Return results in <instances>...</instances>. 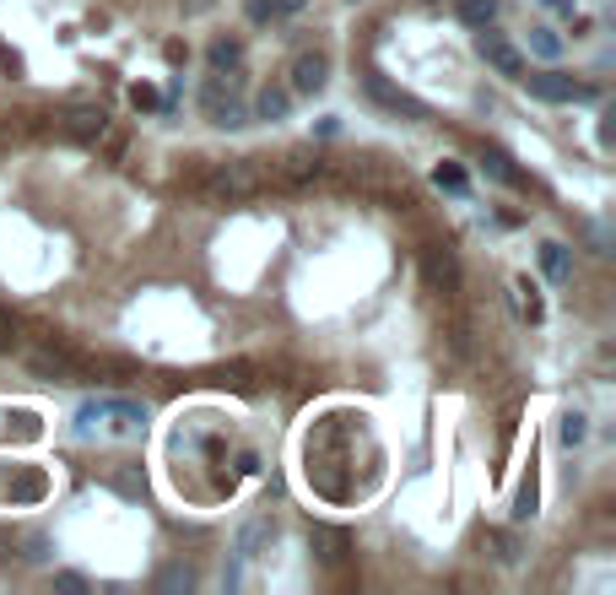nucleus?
Listing matches in <instances>:
<instances>
[{"instance_id":"nucleus-11","label":"nucleus","mask_w":616,"mask_h":595,"mask_svg":"<svg viewBox=\"0 0 616 595\" xmlns=\"http://www.w3.org/2000/svg\"><path fill=\"white\" fill-rule=\"evenodd\" d=\"M454 17L465 28H492L498 22V0H454Z\"/></svg>"},{"instance_id":"nucleus-17","label":"nucleus","mask_w":616,"mask_h":595,"mask_svg":"<svg viewBox=\"0 0 616 595\" xmlns=\"http://www.w3.org/2000/svg\"><path fill=\"white\" fill-rule=\"evenodd\" d=\"M481 168H487L492 179H503V184H525V174H514V168H508V157H498V152L481 157Z\"/></svg>"},{"instance_id":"nucleus-6","label":"nucleus","mask_w":616,"mask_h":595,"mask_svg":"<svg viewBox=\"0 0 616 595\" xmlns=\"http://www.w3.org/2000/svg\"><path fill=\"white\" fill-rule=\"evenodd\" d=\"M103 125H109V114H103V109H71V114L60 119V136H71V141H98Z\"/></svg>"},{"instance_id":"nucleus-18","label":"nucleus","mask_w":616,"mask_h":595,"mask_svg":"<svg viewBox=\"0 0 616 595\" xmlns=\"http://www.w3.org/2000/svg\"><path fill=\"white\" fill-rule=\"evenodd\" d=\"M244 11H249V22H254V28L276 22V0H244Z\"/></svg>"},{"instance_id":"nucleus-15","label":"nucleus","mask_w":616,"mask_h":595,"mask_svg":"<svg viewBox=\"0 0 616 595\" xmlns=\"http://www.w3.org/2000/svg\"><path fill=\"white\" fill-rule=\"evenodd\" d=\"M487 547H492V558H498V563H519V541L508 531H487Z\"/></svg>"},{"instance_id":"nucleus-4","label":"nucleus","mask_w":616,"mask_h":595,"mask_svg":"<svg viewBox=\"0 0 616 595\" xmlns=\"http://www.w3.org/2000/svg\"><path fill=\"white\" fill-rule=\"evenodd\" d=\"M325 82H330V55L325 49H303L287 71V92L292 98H314V92H325Z\"/></svg>"},{"instance_id":"nucleus-7","label":"nucleus","mask_w":616,"mask_h":595,"mask_svg":"<svg viewBox=\"0 0 616 595\" xmlns=\"http://www.w3.org/2000/svg\"><path fill=\"white\" fill-rule=\"evenodd\" d=\"M308 541L325 563H346V552H352V536L336 531V525H308Z\"/></svg>"},{"instance_id":"nucleus-1","label":"nucleus","mask_w":616,"mask_h":595,"mask_svg":"<svg viewBox=\"0 0 616 595\" xmlns=\"http://www.w3.org/2000/svg\"><path fill=\"white\" fill-rule=\"evenodd\" d=\"M200 109H206V119L217 130L249 125V109L238 103V92H233V71H211L206 82H200Z\"/></svg>"},{"instance_id":"nucleus-20","label":"nucleus","mask_w":616,"mask_h":595,"mask_svg":"<svg viewBox=\"0 0 616 595\" xmlns=\"http://www.w3.org/2000/svg\"><path fill=\"white\" fill-rule=\"evenodd\" d=\"M308 174H319V163H314V157H308V152H298V157H287V179H308Z\"/></svg>"},{"instance_id":"nucleus-3","label":"nucleus","mask_w":616,"mask_h":595,"mask_svg":"<svg viewBox=\"0 0 616 595\" xmlns=\"http://www.w3.org/2000/svg\"><path fill=\"white\" fill-rule=\"evenodd\" d=\"M519 82H525L530 98H541V103H589V98H600L595 87L573 82V76H562V71H530V76H519Z\"/></svg>"},{"instance_id":"nucleus-25","label":"nucleus","mask_w":616,"mask_h":595,"mask_svg":"<svg viewBox=\"0 0 616 595\" xmlns=\"http://www.w3.org/2000/svg\"><path fill=\"white\" fill-rule=\"evenodd\" d=\"M303 6H308V0H276V17H298Z\"/></svg>"},{"instance_id":"nucleus-14","label":"nucleus","mask_w":616,"mask_h":595,"mask_svg":"<svg viewBox=\"0 0 616 595\" xmlns=\"http://www.w3.org/2000/svg\"><path fill=\"white\" fill-rule=\"evenodd\" d=\"M530 49H535L541 60H557V55H562V38H557L552 28H530Z\"/></svg>"},{"instance_id":"nucleus-12","label":"nucleus","mask_w":616,"mask_h":595,"mask_svg":"<svg viewBox=\"0 0 616 595\" xmlns=\"http://www.w3.org/2000/svg\"><path fill=\"white\" fill-rule=\"evenodd\" d=\"M427 276H433V287H454V282H460V266H454L449 249H427Z\"/></svg>"},{"instance_id":"nucleus-24","label":"nucleus","mask_w":616,"mask_h":595,"mask_svg":"<svg viewBox=\"0 0 616 595\" xmlns=\"http://www.w3.org/2000/svg\"><path fill=\"white\" fill-rule=\"evenodd\" d=\"M55 585H60V590H76V595H82V590H87V579H82V574H55Z\"/></svg>"},{"instance_id":"nucleus-5","label":"nucleus","mask_w":616,"mask_h":595,"mask_svg":"<svg viewBox=\"0 0 616 595\" xmlns=\"http://www.w3.org/2000/svg\"><path fill=\"white\" fill-rule=\"evenodd\" d=\"M476 55L487 60L498 76H514V82L525 76V55H519V49L508 44L503 33H492V28H476Z\"/></svg>"},{"instance_id":"nucleus-22","label":"nucleus","mask_w":616,"mask_h":595,"mask_svg":"<svg viewBox=\"0 0 616 595\" xmlns=\"http://www.w3.org/2000/svg\"><path fill=\"white\" fill-rule=\"evenodd\" d=\"M17 347V320H11V309H0V352Z\"/></svg>"},{"instance_id":"nucleus-26","label":"nucleus","mask_w":616,"mask_h":595,"mask_svg":"<svg viewBox=\"0 0 616 595\" xmlns=\"http://www.w3.org/2000/svg\"><path fill=\"white\" fill-rule=\"evenodd\" d=\"M552 6H573V0H552Z\"/></svg>"},{"instance_id":"nucleus-16","label":"nucleus","mask_w":616,"mask_h":595,"mask_svg":"<svg viewBox=\"0 0 616 595\" xmlns=\"http://www.w3.org/2000/svg\"><path fill=\"white\" fill-rule=\"evenodd\" d=\"M433 184H438V190H454V195H465V174H460V168H454V163H438V168H433Z\"/></svg>"},{"instance_id":"nucleus-19","label":"nucleus","mask_w":616,"mask_h":595,"mask_svg":"<svg viewBox=\"0 0 616 595\" xmlns=\"http://www.w3.org/2000/svg\"><path fill=\"white\" fill-rule=\"evenodd\" d=\"M98 147H103V157H109V163H119V157H125V136H119V130H109V125H103Z\"/></svg>"},{"instance_id":"nucleus-10","label":"nucleus","mask_w":616,"mask_h":595,"mask_svg":"<svg viewBox=\"0 0 616 595\" xmlns=\"http://www.w3.org/2000/svg\"><path fill=\"white\" fill-rule=\"evenodd\" d=\"M206 60H211V71H238L244 65V38H211Z\"/></svg>"},{"instance_id":"nucleus-2","label":"nucleus","mask_w":616,"mask_h":595,"mask_svg":"<svg viewBox=\"0 0 616 595\" xmlns=\"http://www.w3.org/2000/svg\"><path fill=\"white\" fill-rule=\"evenodd\" d=\"M260 190V168H254V157H233V163H222L217 174L206 179V195L211 201H244V195Z\"/></svg>"},{"instance_id":"nucleus-21","label":"nucleus","mask_w":616,"mask_h":595,"mask_svg":"<svg viewBox=\"0 0 616 595\" xmlns=\"http://www.w3.org/2000/svg\"><path fill=\"white\" fill-rule=\"evenodd\" d=\"M530 514H535V476L519 487V498H514V520H530Z\"/></svg>"},{"instance_id":"nucleus-8","label":"nucleus","mask_w":616,"mask_h":595,"mask_svg":"<svg viewBox=\"0 0 616 595\" xmlns=\"http://www.w3.org/2000/svg\"><path fill=\"white\" fill-rule=\"evenodd\" d=\"M287 109H292V92L287 87H276V82H265L260 92H254V119H287Z\"/></svg>"},{"instance_id":"nucleus-9","label":"nucleus","mask_w":616,"mask_h":595,"mask_svg":"<svg viewBox=\"0 0 616 595\" xmlns=\"http://www.w3.org/2000/svg\"><path fill=\"white\" fill-rule=\"evenodd\" d=\"M541 271L552 276L557 287L573 282V249L568 244H541Z\"/></svg>"},{"instance_id":"nucleus-13","label":"nucleus","mask_w":616,"mask_h":595,"mask_svg":"<svg viewBox=\"0 0 616 595\" xmlns=\"http://www.w3.org/2000/svg\"><path fill=\"white\" fill-rule=\"evenodd\" d=\"M584 433H589V417H584V412H562V417H557V439L568 444V449L584 444Z\"/></svg>"},{"instance_id":"nucleus-23","label":"nucleus","mask_w":616,"mask_h":595,"mask_svg":"<svg viewBox=\"0 0 616 595\" xmlns=\"http://www.w3.org/2000/svg\"><path fill=\"white\" fill-rule=\"evenodd\" d=\"M163 585H168V590H179V585L190 590V585H195V574H190V568H163Z\"/></svg>"}]
</instances>
